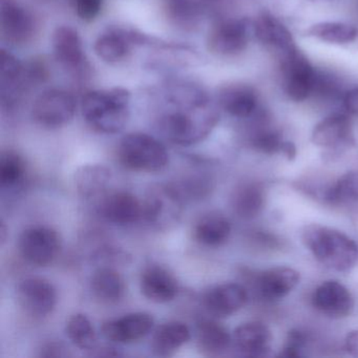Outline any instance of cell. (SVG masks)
<instances>
[{
	"instance_id": "obj_1",
	"label": "cell",
	"mask_w": 358,
	"mask_h": 358,
	"mask_svg": "<svg viewBox=\"0 0 358 358\" xmlns=\"http://www.w3.org/2000/svg\"><path fill=\"white\" fill-rule=\"evenodd\" d=\"M166 98L173 110L161 116L159 129L176 145L189 146L202 141L219 121V113L198 87L177 85L171 87Z\"/></svg>"
},
{
	"instance_id": "obj_2",
	"label": "cell",
	"mask_w": 358,
	"mask_h": 358,
	"mask_svg": "<svg viewBox=\"0 0 358 358\" xmlns=\"http://www.w3.org/2000/svg\"><path fill=\"white\" fill-rule=\"evenodd\" d=\"M301 241L313 257L330 269L349 271L357 264L358 245L334 228L320 224L306 226Z\"/></svg>"
},
{
	"instance_id": "obj_3",
	"label": "cell",
	"mask_w": 358,
	"mask_h": 358,
	"mask_svg": "<svg viewBox=\"0 0 358 358\" xmlns=\"http://www.w3.org/2000/svg\"><path fill=\"white\" fill-rule=\"evenodd\" d=\"M131 94L124 89L93 91L81 101L83 118L95 131L117 134L124 129L129 119Z\"/></svg>"
},
{
	"instance_id": "obj_4",
	"label": "cell",
	"mask_w": 358,
	"mask_h": 358,
	"mask_svg": "<svg viewBox=\"0 0 358 358\" xmlns=\"http://www.w3.org/2000/svg\"><path fill=\"white\" fill-rule=\"evenodd\" d=\"M122 166L138 173H159L166 169L169 155L162 142L146 134L125 136L118 146Z\"/></svg>"
},
{
	"instance_id": "obj_5",
	"label": "cell",
	"mask_w": 358,
	"mask_h": 358,
	"mask_svg": "<svg viewBox=\"0 0 358 358\" xmlns=\"http://www.w3.org/2000/svg\"><path fill=\"white\" fill-rule=\"evenodd\" d=\"M185 204L169 182L154 184L142 201V220L158 231H166L181 221Z\"/></svg>"
},
{
	"instance_id": "obj_6",
	"label": "cell",
	"mask_w": 358,
	"mask_h": 358,
	"mask_svg": "<svg viewBox=\"0 0 358 358\" xmlns=\"http://www.w3.org/2000/svg\"><path fill=\"white\" fill-rule=\"evenodd\" d=\"M62 249L59 234L49 226L27 228L18 240V250L27 263L45 267L57 259Z\"/></svg>"
},
{
	"instance_id": "obj_7",
	"label": "cell",
	"mask_w": 358,
	"mask_h": 358,
	"mask_svg": "<svg viewBox=\"0 0 358 358\" xmlns=\"http://www.w3.org/2000/svg\"><path fill=\"white\" fill-rule=\"evenodd\" d=\"M76 110L74 96L64 90H48L35 100L32 117L41 127L55 129L68 124Z\"/></svg>"
},
{
	"instance_id": "obj_8",
	"label": "cell",
	"mask_w": 358,
	"mask_h": 358,
	"mask_svg": "<svg viewBox=\"0 0 358 358\" xmlns=\"http://www.w3.org/2000/svg\"><path fill=\"white\" fill-rule=\"evenodd\" d=\"M282 75L285 92L295 102L308 99L317 85L315 71L299 49L284 55Z\"/></svg>"
},
{
	"instance_id": "obj_9",
	"label": "cell",
	"mask_w": 358,
	"mask_h": 358,
	"mask_svg": "<svg viewBox=\"0 0 358 358\" xmlns=\"http://www.w3.org/2000/svg\"><path fill=\"white\" fill-rule=\"evenodd\" d=\"M17 301L22 310L32 317H47L55 309L57 292L45 278H27L18 284Z\"/></svg>"
},
{
	"instance_id": "obj_10",
	"label": "cell",
	"mask_w": 358,
	"mask_h": 358,
	"mask_svg": "<svg viewBox=\"0 0 358 358\" xmlns=\"http://www.w3.org/2000/svg\"><path fill=\"white\" fill-rule=\"evenodd\" d=\"M97 213L114 225H131L142 220V201L127 190L106 192L97 201Z\"/></svg>"
},
{
	"instance_id": "obj_11",
	"label": "cell",
	"mask_w": 358,
	"mask_h": 358,
	"mask_svg": "<svg viewBox=\"0 0 358 358\" xmlns=\"http://www.w3.org/2000/svg\"><path fill=\"white\" fill-rule=\"evenodd\" d=\"M249 41V24L245 20H228L213 26L207 45L215 55L234 56L242 53Z\"/></svg>"
},
{
	"instance_id": "obj_12",
	"label": "cell",
	"mask_w": 358,
	"mask_h": 358,
	"mask_svg": "<svg viewBox=\"0 0 358 358\" xmlns=\"http://www.w3.org/2000/svg\"><path fill=\"white\" fill-rule=\"evenodd\" d=\"M311 140L316 146L333 150V155L355 145L351 120L343 114L331 115L320 121L312 131Z\"/></svg>"
},
{
	"instance_id": "obj_13",
	"label": "cell",
	"mask_w": 358,
	"mask_h": 358,
	"mask_svg": "<svg viewBox=\"0 0 358 358\" xmlns=\"http://www.w3.org/2000/svg\"><path fill=\"white\" fill-rule=\"evenodd\" d=\"M154 326L152 315L145 312H136L104 322L101 332L112 343H131L148 336Z\"/></svg>"
},
{
	"instance_id": "obj_14",
	"label": "cell",
	"mask_w": 358,
	"mask_h": 358,
	"mask_svg": "<svg viewBox=\"0 0 358 358\" xmlns=\"http://www.w3.org/2000/svg\"><path fill=\"white\" fill-rule=\"evenodd\" d=\"M314 307L332 318H345L354 309V299L347 287L337 280H327L320 284L312 296Z\"/></svg>"
},
{
	"instance_id": "obj_15",
	"label": "cell",
	"mask_w": 358,
	"mask_h": 358,
	"mask_svg": "<svg viewBox=\"0 0 358 358\" xmlns=\"http://www.w3.org/2000/svg\"><path fill=\"white\" fill-rule=\"evenodd\" d=\"M248 299L245 287L234 282L217 285L203 296V306L215 317H228L244 307Z\"/></svg>"
},
{
	"instance_id": "obj_16",
	"label": "cell",
	"mask_w": 358,
	"mask_h": 358,
	"mask_svg": "<svg viewBox=\"0 0 358 358\" xmlns=\"http://www.w3.org/2000/svg\"><path fill=\"white\" fill-rule=\"evenodd\" d=\"M0 20L3 37L10 43L24 45L34 36L36 24L33 16L10 0L1 1Z\"/></svg>"
},
{
	"instance_id": "obj_17",
	"label": "cell",
	"mask_w": 358,
	"mask_h": 358,
	"mask_svg": "<svg viewBox=\"0 0 358 358\" xmlns=\"http://www.w3.org/2000/svg\"><path fill=\"white\" fill-rule=\"evenodd\" d=\"M142 294L157 303H169L179 293V282L173 273L160 265L144 268L140 278Z\"/></svg>"
},
{
	"instance_id": "obj_18",
	"label": "cell",
	"mask_w": 358,
	"mask_h": 358,
	"mask_svg": "<svg viewBox=\"0 0 358 358\" xmlns=\"http://www.w3.org/2000/svg\"><path fill=\"white\" fill-rule=\"evenodd\" d=\"M272 333L265 324L250 322L241 324L234 330L232 343L242 355L262 357L270 351Z\"/></svg>"
},
{
	"instance_id": "obj_19",
	"label": "cell",
	"mask_w": 358,
	"mask_h": 358,
	"mask_svg": "<svg viewBox=\"0 0 358 358\" xmlns=\"http://www.w3.org/2000/svg\"><path fill=\"white\" fill-rule=\"evenodd\" d=\"M301 276L290 267H274L262 272L257 278L259 294L267 301L284 299L299 285Z\"/></svg>"
},
{
	"instance_id": "obj_20",
	"label": "cell",
	"mask_w": 358,
	"mask_h": 358,
	"mask_svg": "<svg viewBox=\"0 0 358 358\" xmlns=\"http://www.w3.org/2000/svg\"><path fill=\"white\" fill-rule=\"evenodd\" d=\"M53 51L56 60L71 71H80L85 66L83 43L78 32L72 27L62 26L53 34Z\"/></svg>"
},
{
	"instance_id": "obj_21",
	"label": "cell",
	"mask_w": 358,
	"mask_h": 358,
	"mask_svg": "<svg viewBox=\"0 0 358 358\" xmlns=\"http://www.w3.org/2000/svg\"><path fill=\"white\" fill-rule=\"evenodd\" d=\"M112 171L102 164L83 165L75 173V187L85 200H100L112 181Z\"/></svg>"
},
{
	"instance_id": "obj_22",
	"label": "cell",
	"mask_w": 358,
	"mask_h": 358,
	"mask_svg": "<svg viewBox=\"0 0 358 358\" xmlns=\"http://www.w3.org/2000/svg\"><path fill=\"white\" fill-rule=\"evenodd\" d=\"M255 34L259 43L278 50L284 55L296 50L294 39L288 29L270 14H262L255 22Z\"/></svg>"
},
{
	"instance_id": "obj_23",
	"label": "cell",
	"mask_w": 358,
	"mask_h": 358,
	"mask_svg": "<svg viewBox=\"0 0 358 358\" xmlns=\"http://www.w3.org/2000/svg\"><path fill=\"white\" fill-rule=\"evenodd\" d=\"M141 37L121 29H110L98 37L95 43V53L106 62L114 64L124 59L134 43L140 41Z\"/></svg>"
},
{
	"instance_id": "obj_24",
	"label": "cell",
	"mask_w": 358,
	"mask_h": 358,
	"mask_svg": "<svg viewBox=\"0 0 358 358\" xmlns=\"http://www.w3.org/2000/svg\"><path fill=\"white\" fill-rule=\"evenodd\" d=\"M231 224L219 211L205 213L196 222L194 236L196 242L207 247H220L229 240Z\"/></svg>"
},
{
	"instance_id": "obj_25",
	"label": "cell",
	"mask_w": 358,
	"mask_h": 358,
	"mask_svg": "<svg viewBox=\"0 0 358 358\" xmlns=\"http://www.w3.org/2000/svg\"><path fill=\"white\" fill-rule=\"evenodd\" d=\"M192 332L187 324L178 320L165 322L156 331L152 341V349L156 355L169 357L189 341Z\"/></svg>"
},
{
	"instance_id": "obj_26",
	"label": "cell",
	"mask_w": 358,
	"mask_h": 358,
	"mask_svg": "<svg viewBox=\"0 0 358 358\" xmlns=\"http://www.w3.org/2000/svg\"><path fill=\"white\" fill-rule=\"evenodd\" d=\"M219 103L231 116L248 118L257 108V93L249 85H228L220 93Z\"/></svg>"
},
{
	"instance_id": "obj_27",
	"label": "cell",
	"mask_w": 358,
	"mask_h": 358,
	"mask_svg": "<svg viewBox=\"0 0 358 358\" xmlns=\"http://www.w3.org/2000/svg\"><path fill=\"white\" fill-rule=\"evenodd\" d=\"M264 204L265 194L261 184L257 182H243L232 192V210L241 219H255L263 210Z\"/></svg>"
},
{
	"instance_id": "obj_28",
	"label": "cell",
	"mask_w": 358,
	"mask_h": 358,
	"mask_svg": "<svg viewBox=\"0 0 358 358\" xmlns=\"http://www.w3.org/2000/svg\"><path fill=\"white\" fill-rule=\"evenodd\" d=\"M94 297L102 303L114 305L125 295V282L113 268L102 267L96 270L90 282Z\"/></svg>"
},
{
	"instance_id": "obj_29",
	"label": "cell",
	"mask_w": 358,
	"mask_h": 358,
	"mask_svg": "<svg viewBox=\"0 0 358 358\" xmlns=\"http://www.w3.org/2000/svg\"><path fill=\"white\" fill-rule=\"evenodd\" d=\"M199 349L207 356H220L231 345L232 336L225 327L213 320H203L196 328Z\"/></svg>"
},
{
	"instance_id": "obj_30",
	"label": "cell",
	"mask_w": 358,
	"mask_h": 358,
	"mask_svg": "<svg viewBox=\"0 0 358 358\" xmlns=\"http://www.w3.org/2000/svg\"><path fill=\"white\" fill-rule=\"evenodd\" d=\"M28 167L15 150H5L0 156V187L3 192L22 189L26 183Z\"/></svg>"
},
{
	"instance_id": "obj_31",
	"label": "cell",
	"mask_w": 358,
	"mask_h": 358,
	"mask_svg": "<svg viewBox=\"0 0 358 358\" xmlns=\"http://www.w3.org/2000/svg\"><path fill=\"white\" fill-rule=\"evenodd\" d=\"M185 203L196 202L207 198L215 188V179L204 171L185 173L169 182Z\"/></svg>"
},
{
	"instance_id": "obj_32",
	"label": "cell",
	"mask_w": 358,
	"mask_h": 358,
	"mask_svg": "<svg viewBox=\"0 0 358 358\" xmlns=\"http://www.w3.org/2000/svg\"><path fill=\"white\" fill-rule=\"evenodd\" d=\"M1 94L3 104L12 106L15 102L16 94L20 92V81L24 77L22 66L13 54L3 50L1 52Z\"/></svg>"
},
{
	"instance_id": "obj_33",
	"label": "cell",
	"mask_w": 358,
	"mask_h": 358,
	"mask_svg": "<svg viewBox=\"0 0 358 358\" xmlns=\"http://www.w3.org/2000/svg\"><path fill=\"white\" fill-rule=\"evenodd\" d=\"M307 34L324 43L345 45L357 38L358 30L343 22H320L312 26Z\"/></svg>"
},
{
	"instance_id": "obj_34",
	"label": "cell",
	"mask_w": 358,
	"mask_h": 358,
	"mask_svg": "<svg viewBox=\"0 0 358 358\" xmlns=\"http://www.w3.org/2000/svg\"><path fill=\"white\" fill-rule=\"evenodd\" d=\"M333 206H348L358 202V171H349L341 176L324 194Z\"/></svg>"
},
{
	"instance_id": "obj_35",
	"label": "cell",
	"mask_w": 358,
	"mask_h": 358,
	"mask_svg": "<svg viewBox=\"0 0 358 358\" xmlns=\"http://www.w3.org/2000/svg\"><path fill=\"white\" fill-rule=\"evenodd\" d=\"M66 333L73 345L81 350L95 349L97 335L90 318L83 313L74 314L66 322Z\"/></svg>"
},
{
	"instance_id": "obj_36",
	"label": "cell",
	"mask_w": 358,
	"mask_h": 358,
	"mask_svg": "<svg viewBox=\"0 0 358 358\" xmlns=\"http://www.w3.org/2000/svg\"><path fill=\"white\" fill-rule=\"evenodd\" d=\"M250 142L253 150L265 155L282 154L285 144L282 135L270 129L257 131L251 138Z\"/></svg>"
},
{
	"instance_id": "obj_37",
	"label": "cell",
	"mask_w": 358,
	"mask_h": 358,
	"mask_svg": "<svg viewBox=\"0 0 358 358\" xmlns=\"http://www.w3.org/2000/svg\"><path fill=\"white\" fill-rule=\"evenodd\" d=\"M171 17L180 22H189L198 15V9L192 0H167Z\"/></svg>"
},
{
	"instance_id": "obj_38",
	"label": "cell",
	"mask_w": 358,
	"mask_h": 358,
	"mask_svg": "<svg viewBox=\"0 0 358 358\" xmlns=\"http://www.w3.org/2000/svg\"><path fill=\"white\" fill-rule=\"evenodd\" d=\"M307 343L306 335L299 330H291L288 333L286 345L282 351L280 352V356L287 358L299 357L301 355L303 347Z\"/></svg>"
},
{
	"instance_id": "obj_39",
	"label": "cell",
	"mask_w": 358,
	"mask_h": 358,
	"mask_svg": "<svg viewBox=\"0 0 358 358\" xmlns=\"http://www.w3.org/2000/svg\"><path fill=\"white\" fill-rule=\"evenodd\" d=\"M75 5L77 15L85 22H92L101 11L102 0H75Z\"/></svg>"
},
{
	"instance_id": "obj_40",
	"label": "cell",
	"mask_w": 358,
	"mask_h": 358,
	"mask_svg": "<svg viewBox=\"0 0 358 358\" xmlns=\"http://www.w3.org/2000/svg\"><path fill=\"white\" fill-rule=\"evenodd\" d=\"M68 348L57 341H48L39 349V357H68L70 356Z\"/></svg>"
},
{
	"instance_id": "obj_41",
	"label": "cell",
	"mask_w": 358,
	"mask_h": 358,
	"mask_svg": "<svg viewBox=\"0 0 358 358\" xmlns=\"http://www.w3.org/2000/svg\"><path fill=\"white\" fill-rule=\"evenodd\" d=\"M343 106L351 115L358 116V89L352 90L343 98Z\"/></svg>"
},
{
	"instance_id": "obj_42",
	"label": "cell",
	"mask_w": 358,
	"mask_h": 358,
	"mask_svg": "<svg viewBox=\"0 0 358 358\" xmlns=\"http://www.w3.org/2000/svg\"><path fill=\"white\" fill-rule=\"evenodd\" d=\"M345 348L348 353L358 356V330L348 333L345 339Z\"/></svg>"
},
{
	"instance_id": "obj_43",
	"label": "cell",
	"mask_w": 358,
	"mask_h": 358,
	"mask_svg": "<svg viewBox=\"0 0 358 358\" xmlns=\"http://www.w3.org/2000/svg\"><path fill=\"white\" fill-rule=\"evenodd\" d=\"M282 154L287 157L289 161L294 160L296 157V146L290 141H285L284 148H282Z\"/></svg>"
}]
</instances>
